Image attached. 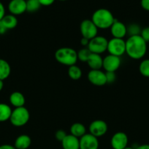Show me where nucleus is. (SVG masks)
<instances>
[{
  "label": "nucleus",
  "mask_w": 149,
  "mask_h": 149,
  "mask_svg": "<svg viewBox=\"0 0 149 149\" xmlns=\"http://www.w3.org/2000/svg\"><path fill=\"white\" fill-rule=\"evenodd\" d=\"M147 52V42L140 35L131 36L126 41V53L134 60L143 58Z\"/></svg>",
  "instance_id": "f257e3e1"
},
{
  "label": "nucleus",
  "mask_w": 149,
  "mask_h": 149,
  "mask_svg": "<svg viewBox=\"0 0 149 149\" xmlns=\"http://www.w3.org/2000/svg\"><path fill=\"white\" fill-rule=\"evenodd\" d=\"M91 20L98 29H107L110 28L115 18L113 15L108 9L100 8L96 10L92 15Z\"/></svg>",
  "instance_id": "f03ea898"
},
{
  "label": "nucleus",
  "mask_w": 149,
  "mask_h": 149,
  "mask_svg": "<svg viewBox=\"0 0 149 149\" xmlns=\"http://www.w3.org/2000/svg\"><path fill=\"white\" fill-rule=\"evenodd\" d=\"M55 58L62 65L71 66L77 63V53L71 47H61L56 51Z\"/></svg>",
  "instance_id": "7ed1b4c3"
},
{
  "label": "nucleus",
  "mask_w": 149,
  "mask_h": 149,
  "mask_svg": "<svg viewBox=\"0 0 149 149\" xmlns=\"http://www.w3.org/2000/svg\"><path fill=\"white\" fill-rule=\"evenodd\" d=\"M30 118V113L29 110L24 106L20 108H15L12 111L10 121L12 125L15 127L24 126L28 123Z\"/></svg>",
  "instance_id": "20e7f679"
},
{
  "label": "nucleus",
  "mask_w": 149,
  "mask_h": 149,
  "mask_svg": "<svg viewBox=\"0 0 149 149\" xmlns=\"http://www.w3.org/2000/svg\"><path fill=\"white\" fill-rule=\"evenodd\" d=\"M108 44V40L106 38L102 36H96L89 40L88 49L91 53L100 55L107 50Z\"/></svg>",
  "instance_id": "39448f33"
},
{
  "label": "nucleus",
  "mask_w": 149,
  "mask_h": 149,
  "mask_svg": "<svg viewBox=\"0 0 149 149\" xmlns=\"http://www.w3.org/2000/svg\"><path fill=\"white\" fill-rule=\"evenodd\" d=\"M107 50L110 55L121 57L126 53V41L123 39L112 38L108 41Z\"/></svg>",
  "instance_id": "423d86ee"
},
{
  "label": "nucleus",
  "mask_w": 149,
  "mask_h": 149,
  "mask_svg": "<svg viewBox=\"0 0 149 149\" xmlns=\"http://www.w3.org/2000/svg\"><path fill=\"white\" fill-rule=\"evenodd\" d=\"M80 30L82 36L89 40H91L95 36H97L98 28L93 23V22L89 19H86L81 22L80 26Z\"/></svg>",
  "instance_id": "0eeeda50"
},
{
  "label": "nucleus",
  "mask_w": 149,
  "mask_h": 149,
  "mask_svg": "<svg viewBox=\"0 0 149 149\" xmlns=\"http://www.w3.org/2000/svg\"><path fill=\"white\" fill-rule=\"evenodd\" d=\"M121 64L120 57L112 55H108L103 59L102 68L106 72H115L119 68Z\"/></svg>",
  "instance_id": "6e6552de"
},
{
  "label": "nucleus",
  "mask_w": 149,
  "mask_h": 149,
  "mask_svg": "<svg viewBox=\"0 0 149 149\" xmlns=\"http://www.w3.org/2000/svg\"><path fill=\"white\" fill-rule=\"evenodd\" d=\"M108 131V125L103 120L97 119L93 121L89 125V133L99 138L105 135Z\"/></svg>",
  "instance_id": "1a4fd4ad"
},
{
  "label": "nucleus",
  "mask_w": 149,
  "mask_h": 149,
  "mask_svg": "<svg viewBox=\"0 0 149 149\" xmlns=\"http://www.w3.org/2000/svg\"><path fill=\"white\" fill-rule=\"evenodd\" d=\"M88 79L96 86H103L107 84L106 74L101 70H91L88 74Z\"/></svg>",
  "instance_id": "9d476101"
},
{
  "label": "nucleus",
  "mask_w": 149,
  "mask_h": 149,
  "mask_svg": "<svg viewBox=\"0 0 149 149\" xmlns=\"http://www.w3.org/2000/svg\"><path fill=\"white\" fill-rule=\"evenodd\" d=\"M99 141L96 137L86 133L80 138V149H98Z\"/></svg>",
  "instance_id": "9b49d317"
},
{
  "label": "nucleus",
  "mask_w": 149,
  "mask_h": 149,
  "mask_svg": "<svg viewBox=\"0 0 149 149\" xmlns=\"http://www.w3.org/2000/svg\"><path fill=\"white\" fill-rule=\"evenodd\" d=\"M128 142V136L123 132H116L111 138V146L113 149H124L127 147Z\"/></svg>",
  "instance_id": "f8f14e48"
},
{
  "label": "nucleus",
  "mask_w": 149,
  "mask_h": 149,
  "mask_svg": "<svg viewBox=\"0 0 149 149\" xmlns=\"http://www.w3.org/2000/svg\"><path fill=\"white\" fill-rule=\"evenodd\" d=\"M110 32L113 38L123 39L127 34V27L124 23L115 19L110 26Z\"/></svg>",
  "instance_id": "ddd939ff"
},
{
  "label": "nucleus",
  "mask_w": 149,
  "mask_h": 149,
  "mask_svg": "<svg viewBox=\"0 0 149 149\" xmlns=\"http://www.w3.org/2000/svg\"><path fill=\"white\" fill-rule=\"evenodd\" d=\"M8 10L13 15H19L26 11V0H11L9 2Z\"/></svg>",
  "instance_id": "4468645a"
},
{
  "label": "nucleus",
  "mask_w": 149,
  "mask_h": 149,
  "mask_svg": "<svg viewBox=\"0 0 149 149\" xmlns=\"http://www.w3.org/2000/svg\"><path fill=\"white\" fill-rule=\"evenodd\" d=\"M63 149H80V138L72 135H67L61 141Z\"/></svg>",
  "instance_id": "2eb2a0df"
},
{
  "label": "nucleus",
  "mask_w": 149,
  "mask_h": 149,
  "mask_svg": "<svg viewBox=\"0 0 149 149\" xmlns=\"http://www.w3.org/2000/svg\"><path fill=\"white\" fill-rule=\"evenodd\" d=\"M87 63L91 70H100L102 68L103 58L99 54L91 53L87 61Z\"/></svg>",
  "instance_id": "dca6fc26"
},
{
  "label": "nucleus",
  "mask_w": 149,
  "mask_h": 149,
  "mask_svg": "<svg viewBox=\"0 0 149 149\" xmlns=\"http://www.w3.org/2000/svg\"><path fill=\"white\" fill-rule=\"evenodd\" d=\"M25 97L20 92H13L10 96V104L15 108L23 107L25 105Z\"/></svg>",
  "instance_id": "f3484780"
},
{
  "label": "nucleus",
  "mask_w": 149,
  "mask_h": 149,
  "mask_svg": "<svg viewBox=\"0 0 149 149\" xmlns=\"http://www.w3.org/2000/svg\"><path fill=\"white\" fill-rule=\"evenodd\" d=\"M32 143L31 138L27 135H19L15 141L14 146L16 149H27Z\"/></svg>",
  "instance_id": "a211bd4d"
},
{
  "label": "nucleus",
  "mask_w": 149,
  "mask_h": 149,
  "mask_svg": "<svg viewBox=\"0 0 149 149\" xmlns=\"http://www.w3.org/2000/svg\"><path fill=\"white\" fill-rule=\"evenodd\" d=\"M70 132H71V135H74L76 138H80L86 134V127L83 124L76 122L73 124L70 127Z\"/></svg>",
  "instance_id": "6ab92c4d"
},
{
  "label": "nucleus",
  "mask_w": 149,
  "mask_h": 149,
  "mask_svg": "<svg viewBox=\"0 0 149 149\" xmlns=\"http://www.w3.org/2000/svg\"><path fill=\"white\" fill-rule=\"evenodd\" d=\"M1 23H3L7 30H10V29H13L17 26L18 25V19L15 17V15L10 14V15H5L4 17L1 19Z\"/></svg>",
  "instance_id": "aec40b11"
},
{
  "label": "nucleus",
  "mask_w": 149,
  "mask_h": 149,
  "mask_svg": "<svg viewBox=\"0 0 149 149\" xmlns=\"http://www.w3.org/2000/svg\"><path fill=\"white\" fill-rule=\"evenodd\" d=\"M11 73V67L7 61L0 58V80L4 81L7 79Z\"/></svg>",
  "instance_id": "412c9836"
},
{
  "label": "nucleus",
  "mask_w": 149,
  "mask_h": 149,
  "mask_svg": "<svg viewBox=\"0 0 149 149\" xmlns=\"http://www.w3.org/2000/svg\"><path fill=\"white\" fill-rule=\"evenodd\" d=\"M12 109L9 105L0 103V122L10 120L12 113Z\"/></svg>",
  "instance_id": "4be33fe9"
},
{
  "label": "nucleus",
  "mask_w": 149,
  "mask_h": 149,
  "mask_svg": "<svg viewBox=\"0 0 149 149\" xmlns=\"http://www.w3.org/2000/svg\"><path fill=\"white\" fill-rule=\"evenodd\" d=\"M68 75L72 79L77 80L82 77V71L78 66L73 65L70 66L68 70Z\"/></svg>",
  "instance_id": "5701e85b"
},
{
  "label": "nucleus",
  "mask_w": 149,
  "mask_h": 149,
  "mask_svg": "<svg viewBox=\"0 0 149 149\" xmlns=\"http://www.w3.org/2000/svg\"><path fill=\"white\" fill-rule=\"evenodd\" d=\"M41 6L39 0H26V11L29 13L37 12Z\"/></svg>",
  "instance_id": "b1692460"
},
{
  "label": "nucleus",
  "mask_w": 149,
  "mask_h": 149,
  "mask_svg": "<svg viewBox=\"0 0 149 149\" xmlns=\"http://www.w3.org/2000/svg\"><path fill=\"white\" fill-rule=\"evenodd\" d=\"M139 71L143 77L149 78V59H145L140 63Z\"/></svg>",
  "instance_id": "393cba45"
},
{
  "label": "nucleus",
  "mask_w": 149,
  "mask_h": 149,
  "mask_svg": "<svg viewBox=\"0 0 149 149\" xmlns=\"http://www.w3.org/2000/svg\"><path fill=\"white\" fill-rule=\"evenodd\" d=\"M77 60H80L82 62H87L91 52H90V50L88 48H83V49H80L78 52H77Z\"/></svg>",
  "instance_id": "a878e982"
},
{
  "label": "nucleus",
  "mask_w": 149,
  "mask_h": 149,
  "mask_svg": "<svg viewBox=\"0 0 149 149\" xmlns=\"http://www.w3.org/2000/svg\"><path fill=\"white\" fill-rule=\"evenodd\" d=\"M142 29H140V27L137 24L132 23L130 24L127 27V33L129 34V36H136V35H140Z\"/></svg>",
  "instance_id": "bb28decb"
},
{
  "label": "nucleus",
  "mask_w": 149,
  "mask_h": 149,
  "mask_svg": "<svg viewBox=\"0 0 149 149\" xmlns=\"http://www.w3.org/2000/svg\"><path fill=\"white\" fill-rule=\"evenodd\" d=\"M140 36L147 43L149 42V27H145L142 29Z\"/></svg>",
  "instance_id": "cd10ccee"
},
{
  "label": "nucleus",
  "mask_w": 149,
  "mask_h": 149,
  "mask_svg": "<svg viewBox=\"0 0 149 149\" xmlns=\"http://www.w3.org/2000/svg\"><path fill=\"white\" fill-rule=\"evenodd\" d=\"M67 135L66 134L65 131L61 130L57 131L55 134V137H56V140H58V141H60V142H61V141L64 139V138H65Z\"/></svg>",
  "instance_id": "c85d7f7f"
},
{
  "label": "nucleus",
  "mask_w": 149,
  "mask_h": 149,
  "mask_svg": "<svg viewBox=\"0 0 149 149\" xmlns=\"http://www.w3.org/2000/svg\"><path fill=\"white\" fill-rule=\"evenodd\" d=\"M105 74H106L107 83H112L115 81V79H116L115 72H106Z\"/></svg>",
  "instance_id": "c756f323"
},
{
  "label": "nucleus",
  "mask_w": 149,
  "mask_h": 149,
  "mask_svg": "<svg viewBox=\"0 0 149 149\" xmlns=\"http://www.w3.org/2000/svg\"><path fill=\"white\" fill-rule=\"evenodd\" d=\"M140 4L145 10L149 11V0H141Z\"/></svg>",
  "instance_id": "7c9ffc66"
},
{
  "label": "nucleus",
  "mask_w": 149,
  "mask_h": 149,
  "mask_svg": "<svg viewBox=\"0 0 149 149\" xmlns=\"http://www.w3.org/2000/svg\"><path fill=\"white\" fill-rule=\"evenodd\" d=\"M55 0H39V3L42 6H49L51 5L54 2Z\"/></svg>",
  "instance_id": "2f4dec72"
},
{
  "label": "nucleus",
  "mask_w": 149,
  "mask_h": 149,
  "mask_svg": "<svg viewBox=\"0 0 149 149\" xmlns=\"http://www.w3.org/2000/svg\"><path fill=\"white\" fill-rule=\"evenodd\" d=\"M4 15H5V8H4V4L0 1V20H1Z\"/></svg>",
  "instance_id": "473e14b6"
},
{
  "label": "nucleus",
  "mask_w": 149,
  "mask_h": 149,
  "mask_svg": "<svg viewBox=\"0 0 149 149\" xmlns=\"http://www.w3.org/2000/svg\"><path fill=\"white\" fill-rule=\"evenodd\" d=\"M0 149H16L14 146L10 145V144H4L0 146Z\"/></svg>",
  "instance_id": "72a5a7b5"
},
{
  "label": "nucleus",
  "mask_w": 149,
  "mask_h": 149,
  "mask_svg": "<svg viewBox=\"0 0 149 149\" xmlns=\"http://www.w3.org/2000/svg\"><path fill=\"white\" fill-rule=\"evenodd\" d=\"M7 29L5 28V26L3 25V23H1V21L0 20V34H4L7 31Z\"/></svg>",
  "instance_id": "f704fd0d"
},
{
  "label": "nucleus",
  "mask_w": 149,
  "mask_h": 149,
  "mask_svg": "<svg viewBox=\"0 0 149 149\" xmlns=\"http://www.w3.org/2000/svg\"><path fill=\"white\" fill-rule=\"evenodd\" d=\"M89 39H86V38H82L81 41H80V43H81L82 45H83V46H88V45H89Z\"/></svg>",
  "instance_id": "c9c22d12"
},
{
  "label": "nucleus",
  "mask_w": 149,
  "mask_h": 149,
  "mask_svg": "<svg viewBox=\"0 0 149 149\" xmlns=\"http://www.w3.org/2000/svg\"><path fill=\"white\" fill-rule=\"evenodd\" d=\"M135 149H149V145L148 144H143V145L137 146Z\"/></svg>",
  "instance_id": "e433bc0d"
},
{
  "label": "nucleus",
  "mask_w": 149,
  "mask_h": 149,
  "mask_svg": "<svg viewBox=\"0 0 149 149\" xmlns=\"http://www.w3.org/2000/svg\"><path fill=\"white\" fill-rule=\"evenodd\" d=\"M3 87H4V81L2 80H0V92L2 90Z\"/></svg>",
  "instance_id": "4c0bfd02"
},
{
  "label": "nucleus",
  "mask_w": 149,
  "mask_h": 149,
  "mask_svg": "<svg viewBox=\"0 0 149 149\" xmlns=\"http://www.w3.org/2000/svg\"><path fill=\"white\" fill-rule=\"evenodd\" d=\"M124 149H134V148H131V147H129V146H127V147H126V148H124Z\"/></svg>",
  "instance_id": "58836bf2"
},
{
  "label": "nucleus",
  "mask_w": 149,
  "mask_h": 149,
  "mask_svg": "<svg viewBox=\"0 0 149 149\" xmlns=\"http://www.w3.org/2000/svg\"><path fill=\"white\" fill-rule=\"evenodd\" d=\"M60 1H66V0H60Z\"/></svg>",
  "instance_id": "ea45409f"
}]
</instances>
